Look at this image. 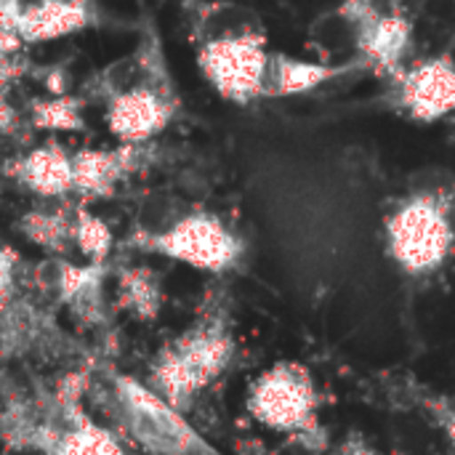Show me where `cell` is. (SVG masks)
Wrapping results in <instances>:
<instances>
[{"mask_svg": "<svg viewBox=\"0 0 455 455\" xmlns=\"http://www.w3.org/2000/svg\"><path fill=\"white\" fill-rule=\"evenodd\" d=\"M189 40L203 80L224 101L251 107L267 99L275 51L256 16L232 3L200 0L189 16Z\"/></svg>", "mask_w": 455, "mask_h": 455, "instance_id": "1", "label": "cell"}, {"mask_svg": "<svg viewBox=\"0 0 455 455\" xmlns=\"http://www.w3.org/2000/svg\"><path fill=\"white\" fill-rule=\"evenodd\" d=\"M336 21L363 72L392 83L413 61L416 19L405 0H341Z\"/></svg>", "mask_w": 455, "mask_h": 455, "instance_id": "2", "label": "cell"}, {"mask_svg": "<svg viewBox=\"0 0 455 455\" xmlns=\"http://www.w3.org/2000/svg\"><path fill=\"white\" fill-rule=\"evenodd\" d=\"M104 120L120 144H149L160 136L181 109L163 51H157L141 77L107 99Z\"/></svg>", "mask_w": 455, "mask_h": 455, "instance_id": "3", "label": "cell"}, {"mask_svg": "<svg viewBox=\"0 0 455 455\" xmlns=\"http://www.w3.org/2000/svg\"><path fill=\"white\" fill-rule=\"evenodd\" d=\"M115 397L128 435L152 455H195L203 443L184 416L131 376L115 379Z\"/></svg>", "mask_w": 455, "mask_h": 455, "instance_id": "4", "label": "cell"}, {"mask_svg": "<svg viewBox=\"0 0 455 455\" xmlns=\"http://www.w3.org/2000/svg\"><path fill=\"white\" fill-rule=\"evenodd\" d=\"M96 19V0H0V53L69 37Z\"/></svg>", "mask_w": 455, "mask_h": 455, "instance_id": "5", "label": "cell"}, {"mask_svg": "<svg viewBox=\"0 0 455 455\" xmlns=\"http://www.w3.org/2000/svg\"><path fill=\"white\" fill-rule=\"evenodd\" d=\"M229 357V344L224 336L211 331H197L176 341L160 355L152 368L155 392L179 408L208 381H213Z\"/></svg>", "mask_w": 455, "mask_h": 455, "instance_id": "6", "label": "cell"}, {"mask_svg": "<svg viewBox=\"0 0 455 455\" xmlns=\"http://www.w3.org/2000/svg\"><path fill=\"white\" fill-rule=\"evenodd\" d=\"M395 107L413 123H443L455 117V59H413L392 80Z\"/></svg>", "mask_w": 455, "mask_h": 455, "instance_id": "7", "label": "cell"}, {"mask_svg": "<svg viewBox=\"0 0 455 455\" xmlns=\"http://www.w3.org/2000/svg\"><path fill=\"white\" fill-rule=\"evenodd\" d=\"M395 253L411 267H432L451 245L448 205L437 195L405 200L389 221Z\"/></svg>", "mask_w": 455, "mask_h": 455, "instance_id": "8", "label": "cell"}, {"mask_svg": "<svg viewBox=\"0 0 455 455\" xmlns=\"http://www.w3.org/2000/svg\"><path fill=\"white\" fill-rule=\"evenodd\" d=\"M147 248L197 269H224L237 256V240L211 213H189L152 235Z\"/></svg>", "mask_w": 455, "mask_h": 455, "instance_id": "9", "label": "cell"}, {"mask_svg": "<svg viewBox=\"0 0 455 455\" xmlns=\"http://www.w3.org/2000/svg\"><path fill=\"white\" fill-rule=\"evenodd\" d=\"M149 144H120L115 149H77L72 152L75 192L80 197L96 200L109 197L120 181L141 168Z\"/></svg>", "mask_w": 455, "mask_h": 455, "instance_id": "10", "label": "cell"}, {"mask_svg": "<svg viewBox=\"0 0 455 455\" xmlns=\"http://www.w3.org/2000/svg\"><path fill=\"white\" fill-rule=\"evenodd\" d=\"M11 176L43 200H61L75 192L72 152H67L59 141H45L16 157Z\"/></svg>", "mask_w": 455, "mask_h": 455, "instance_id": "11", "label": "cell"}, {"mask_svg": "<svg viewBox=\"0 0 455 455\" xmlns=\"http://www.w3.org/2000/svg\"><path fill=\"white\" fill-rule=\"evenodd\" d=\"M363 72L355 61H312V59H299L288 53H277L272 59L269 69V88L267 99H285V96H299L317 91L325 83H333L344 75Z\"/></svg>", "mask_w": 455, "mask_h": 455, "instance_id": "12", "label": "cell"}, {"mask_svg": "<svg viewBox=\"0 0 455 455\" xmlns=\"http://www.w3.org/2000/svg\"><path fill=\"white\" fill-rule=\"evenodd\" d=\"M117 301L136 320H155L163 307V285L149 267H128L117 277Z\"/></svg>", "mask_w": 455, "mask_h": 455, "instance_id": "13", "label": "cell"}, {"mask_svg": "<svg viewBox=\"0 0 455 455\" xmlns=\"http://www.w3.org/2000/svg\"><path fill=\"white\" fill-rule=\"evenodd\" d=\"M72 229L75 213H67L61 208H32L19 219V232L24 235V240L48 253H61L67 243H72Z\"/></svg>", "mask_w": 455, "mask_h": 455, "instance_id": "14", "label": "cell"}, {"mask_svg": "<svg viewBox=\"0 0 455 455\" xmlns=\"http://www.w3.org/2000/svg\"><path fill=\"white\" fill-rule=\"evenodd\" d=\"M51 455H125V451L109 429L80 416L59 435Z\"/></svg>", "mask_w": 455, "mask_h": 455, "instance_id": "15", "label": "cell"}, {"mask_svg": "<svg viewBox=\"0 0 455 455\" xmlns=\"http://www.w3.org/2000/svg\"><path fill=\"white\" fill-rule=\"evenodd\" d=\"M72 243L77 245V251L91 261V264H104L112 253V245H115V237H112V229L109 224L80 208L75 211V229H72Z\"/></svg>", "mask_w": 455, "mask_h": 455, "instance_id": "16", "label": "cell"}, {"mask_svg": "<svg viewBox=\"0 0 455 455\" xmlns=\"http://www.w3.org/2000/svg\"><path fill=\"white\" fill-rule=\"evenodd\" d=\"M32 125L43 131H77L83 128V104L64 93L37 99L32 104Z\"/></svg>", "mask_w": 455, "mask_h": 455, "instance_id": "17", "label": "cell"}, {"mask_svg": "<svg viewBox=\"0 0 455 455\" xmlns=\"http://www.w3.org/2000/svg\"><path fill=\"white\" fill-rule=\"evenodd\" d=\"M19 275L21 259L11 245H0V309L19 299Z\"/></svg>", "mask_w": 455, "mask_h": 455, "instance_id": "18", "label": "cell"}, {"mask_svg": "<svg viewBox=\"0 0 455 455\" xmlns=\"http://www.w3.org/2000/svg\"><path fill=\"white\" fill-rule=\"evenodd\" d=\"M451 125H453V133H455V117H453V120H451Z\"/></svg>", "mask_w": 455, "mask_h": 455, "instance_id": "19", "label": "cell"}]
</instances>
